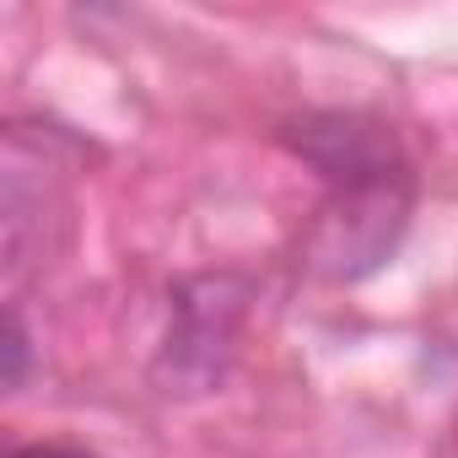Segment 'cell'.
I'll use <instances>...</instances> for the list:
<instances>
[{"instance_id": "1", "label": "cell", "mask_w": 458, "mask_h": 458, "mask_svg": "<svg viewBox=\"0 0 458 458\" xmlns=\"http://www.w3.org/2000/svg\"><path fill=\"white\" fill-rule=\"evenodd\" d=\"M404 226H410V173L329 189L308 233V265L329 281H361L399 249Z\"/></svg>"}, {"instance_id": "2", "label": "cell", "mask_w": 458, "mask_h": 458, "mask_svg": "<svg viewBox=\"0 0 458 458\" xmlns=\"http://www.w3.org/2000/svg\"><path fill=\"white\" fill-rule=\"evenodd\" d=\"M249 313V281L243 276H194L173 292V324L162 340L157 377L167 394H205L226 377L238 351V329Z\"/></svg>"}, {"instance_id": "3", "label": "cell", "mask_w": 458, "mask_h": 458, "mask_svg": "<svg viewBox=\"0 0 458 458\" xmlns=\"http://www.w3.org/2000/svg\"><path fill=\"white\" fill-rule=\"evenodd\" d=\"M281 140L329 189L367 183V178H388V173H410V162L399 151V135L383 119H367V114H308V119L286 124Z\"/></svg>"}, {"instance_id": "4", "label": "cell", "mask_w": 458, "mask_h": 458, "mask_svg": "<svg viewBox=\"0 0 458 458\" xmlns=\"http://www.w3.org/2000/svg\"><path fill=\"white\" fill-rule=\"evenodd\" d=\"M22 377H28V329L12 308L6 313V388H22Z\"/></svg>"}, {"instance_id": "5", "label": "cell", "mask_w": 458, "mask_h": 458, "mask_svg": "<svg viewBox=\"0 0 458 458\" xmlns=\"http://www.w3.org/2000/svg\"><path fill=\"white\" fill-rule=\"evenodd\" d=\"M12 458H92V453H81V447H55V442H38V447H22V453H12Z\"/></svg>"}]
</instances>
